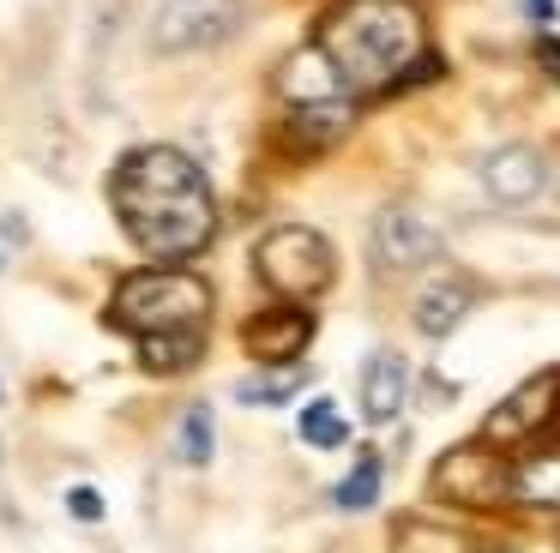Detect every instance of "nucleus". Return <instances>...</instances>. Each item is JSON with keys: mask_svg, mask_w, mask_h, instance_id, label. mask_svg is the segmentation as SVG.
I'll list each match as a JSON object with an SVG mask.
<instances>
[{"mask_svg": "<svg viewBox=\"0 0 560 553\" xmlns=\"http://www.w3.org/2000/svg\"><path fill=\"white\" fill-rule=\"evenodd\" d=\"M392 553H470V541L440 523H398V548Z\"/></svg>", "mask_w": 560, "mask_h": 553, "instance_id": "nucleus-18", "label": "nucleus"}, {"mask_svg": "<svg viewBox=\"0 0 560 553\" xmlns=\"http://www.w3.org/2000/svg\"><path fill=\"white\" fill-rule=\"evenodd\" d=\"M211 313V289L199 283L182 264H151V271H133L115 283L109 301V325L145 337V331H175V325H206Z\"/></svg>", "mask_w": 560, "mask_h": 553, "instance_id": "nucleus-3", "label": "nucleus"}, {"mask_svg": "<svg viewBox=\"0 0 560 553\" xmlns=\"http://www.w3.org/2000/svg\"><path fill=\"white\" fill-rule=\"evenodd\" d=\"M374 499H380V457L362 451V463L338 481V505H343V511H368Z\"/></svg>", "mask_w": 560, "mask_h": 553, "instance_id": "nucleus-19", "label": "nucleus"}, {"mask_svg": "<svg viewBox=\"0 0 560 553\" xmlns=\"http://www.w3.org/2000/svg\"><path fill=\"white\" fill-rule=\"evenodd\" d=\"M506 499L524 511H560V451H530L506 463Z\"/></svg>", "mask_w": 560, "mask_h": 553, "instance_id": "nucleus-12", "label": "nucleus"}, {"mask_svg": "<svg viewBox=\"0 0 560 553\" xmlns=\"http://www.w3.org/2000/svg\"><path fill=\"white\" fill-rule=\"evenodd\" d=\"M428 259H440V228L416 204H386L374 216V264L380 271H416Z\"/></svg>", "mask_w": 560, "mask_h": 553, "instance_id": "nucleus-7", "label": "nucleus"}, {"mask_svg": "<svg viewBox=\"0 0 560 553\" xmlns=\"http://www.w3.org/2000/svg\"><path fill=\"white\" fill-rule=\"evenodd\" d=\"M560 409V373H542V379L518 385V391L506 397V403L488 415L482 439L488 445H506V439H536V433H548V421H555Z\"/></svg>", "mask_w": 560, "mask_h": 553, "instance_id": "nucleus-9", "label": "nucleus"}, {"mask_svg": "<svg viewBox=\"0 0 560 553\" xmlns=\"http://www.w3.org/2000/svg\"><path fill=\"white\" fill-rule=\"evenodd\" d=\"M314 48L338 67L343 91H398V84L434 79V55H428V24L416 0H343L326 12Z\"/></svg>", "mask_w": 560, "mask_h": 553, "instance_id": "nucleus-2", "label": "nucleus"}, {"mask_svg": "<svg viewBox=\"0 0 560 553\" xmlns=\"http://www.w3.org/2000/svg\"><path fill=\"white\" fill-rule=\"evenodd\" d=\"M470 307H476V289L464 283V276H434V283H428L422 295H416V307H410V313H416V325H422L428 337H446Z\"/></svg>", "mask_w": 560, "mask_h": 553, "instance_id": "nucleus-14", "label": "nucleus"}, {"mask_svg": "<svg viewBox=\"0 0 560 553\" xmlns=\"http://www.w3.org/2000/svg\"><path fill=\"white\" fill-rule=\"evenodd\" d=\"M67 505H73V517H79V523H97V517H103L97 487H73V493H67Z\"/></svg>", "mask_w": 560, "mask_h": 553, "instance_id": "nucleus-22", "label": "nucleus"}, {"mask_svg": "<svg viewBox=\"0 0 560 553\" xmlns=\"http://www.w3.org/2000/svg\"><path fill=\"white\" fill-rule=\"evenodd\" d=\"M542 180H548V168H542V156H536L530 144H506V151H494L482 163V187L494 192L500 204L536 199V192H542Z\"/></svg>", "mask_w": 560, "mask_h": 553, "instance_id": "nucleus-11", "label": "nucleus"}, {"mask_svg": "<svg viewBox=\"0 0 560 553\" xmlns=\"http://www.w3.org/2000/svg\"><path fill=\"white\" fill-rule=\"evenodd\" d=\"M536 60H542V72L560 84V43H555V36H542V43H536Z\"/></svg>", "mask_w": 560, "mask_h": 553, "instance_id": "nucleus-23", "label": "nucleus"}, {"mask_svg": "<svg viewBox=\"0 0 560 553\" xmlns=\"http://www.w3.org/2000/svg\"><path fill=\"white\" fill-rule=\"evenodd\" d=\"M350 120H355L350 91L314 96V103H283V139H290L295 151H326V144H338L343 132H350Z\"/></svg>", "mask_w": 560, "mask_h": 553, "instance_id": "nucleus-10", "label": "nucleus"}, {"mask_svg": "<svg viewBox=\"0 0 560 553\" xmlns=\"http://www.w3.org/2000/svg\"><path fill=\"white\" fill-rule=\"evenodd\" d=\"M434 493L440 499H458V505H500L506 499V463L488 451V439L452 445L434 463Z\"/></svg>", "mask_w": 560, "mask_h": 553, "instance_id": "nucleus-6", "label": "nucleus"}, {"mask_svg": "<svg viewBox=\"0 0 560 553\" xmlns=\"http://www.w3.org/2000/svg\"><path fill=\"white\" fill-rule=\"evenodd\" d=\"M206 355V325H175V331H145L139 337V361L151 373H187Z\"/></svg>", "mask_w": 560, "mask_h": 553, "instance_id": "nucleus-16", "label": "nucleus"}, {"mask_svg": "<svg viewBox=\"0 0 560 553\" xmlns=\"http://www.w3.org/2000/svg\"><path fill=\"white\" fill-rule=\"evenodd\" d=\"M278 96L283 103H314V96H343V79L319 48H302V55L283 60L278 72Z\"/></svg>", "mask_w": 560, "mask_h": 553, "instance_id": "nucleus-15", "label": "nucleus"}, {"mask_svg": "<svg viewBox=\"0 0 560 553\" xmlns=\"http://www.w3.org/2000/svg\"><path fill=\"white\" fill-rule=\"evenodd\" d=\"M307 385V373H302V361H278V367H266V373H254V379H242V403H266V409H278V403H290L295 391Z\"/></svg>", "mask_w": 560, "mask_h": 553, "instance_id": "nucleus-17", "label": "nucleus"}, {"mask_svg": "<svg viewBox=\"0 0 560 553\" xmlns=\"http://www.w3.org/2000/svg\"><path fill=\"white\" fill-rule=\"evenodd\" d=\"M254 276L271 289L278 301H314L331 289L338 276V259H331V240L307 223H283L271 228L254 247Z\"/></svg>", "mask_w": 560, "mask_h": 553, "instance_id": "nucleus-4", "label": "nucleus"}, {"mask_svg": "<svg viewBox=\"0 0 560 553\" xmlns=\"http://www.w3.org/2000/svg\"><path fill=\"white\" fill-rule=\"evenodd\" d=\"M404 397H410V367H404L392 349L368 355V367H362V415L368 421H392L404 409Z\"/></svg>", "mask_w": 560, "mask_h": 553, "instance_id": "nucleus-13", "label": "nucleus"}, {"mask_svg": "<svg viewBox=\"0 0 560 553\" xmlns=\"http://www.w3.org/2000/svg\"><path fill=\"white\" fill-rule=\"evenodd\" d=\"M530 19H555V0H530Z\"/></svg>", "mask_w": 560, "mask_h": 553, "instance_id": "nucleus-24", "label": "nucleus"}, {"mask_svg": "<svg viewBox=\"0 0 560 553\" xmlns=\"http://www.w3.org/2000/svg\"><path fill=\"white\" fill-rule=\"evenodd\" d=\"M211 439H218V427H211V403H194L182 415V463H211Z\"/></svg>", "mask_w": 560, "mask_h": 553, "instance_id": "nucleus-21", "label": "nucleus"}, {"mask_svg": "<svg viewBox=\"0 0 560 553\" xmlns=\"http://www.w3.org/2000/svg\"><path fill=\"white\" fill-rule=\"evenodd\" d=\"M314 343V313L302 301H278V307L254 313L242 325V349L259 367H278V361H302V349Z\"/></svg>", "mask_w": 560, "mask_h": 553, "instance_id": "nucleus-8", "label": "nucleus"}, {"mask_svg": "<svg viewBox=\"0 0 560 553\" xmlns=\"http://www.w3.org/2000/svg\"><path fill=\"white\" fill-rule=\"evenodd\" d=\"M247 24L242 0H163L151 19V48L158 55H206L223 48Z\"/></svg>", "mask_w": 560, "mask_h": 553, "instance_id": "nucleus-5", "label": "nucleus"}, {"mask_svg": "<svg viewBox=\"0 0 560 553\" xmlns=\"http://www.w3.org/2000/svg\"><path fill=\"white\" fill-rule=\"evenodd\" d=\"M302 439L314 445V451H338V445L350 439V427H343V415L319 397V403H307V415H302Z\"/></svg>", "mask_w": 560, "mask_h": 553, "instance_id": "nucleus-20", "label": "nucleus"}, {"mask_svg": "<svg viewBox=\"0 0 560 553\" xmlns=\"http://www.w3.org/2000/svg\"><path fill=\"white\" fill-rule=\"evenodd\" d=\"M109 204L127 240L158 264H187L218 235V199L206 168L175 144H139L109 175Z\"/></svg>", "mask_w": 560, "mask_h": 553, "instance_id": "nucleus-1", "label": "nucleus"}]
</instances>
